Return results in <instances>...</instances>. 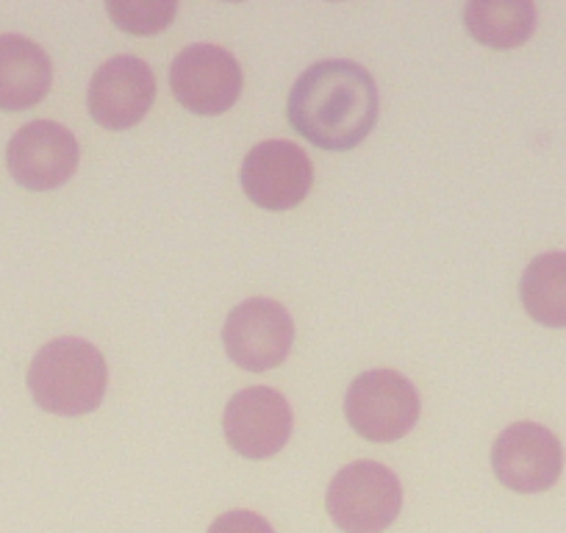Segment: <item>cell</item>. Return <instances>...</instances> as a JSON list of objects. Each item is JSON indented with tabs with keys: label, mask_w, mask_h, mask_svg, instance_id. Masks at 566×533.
Masks as SVG:
<instances>
[{
	"label": "cell",
	"mask_w": 566,
	"mask_h": 533,
	"mask_svg": "<svg viewBox=\"0 0 566 533\" xmlns=\"http://www.w3.org/2000/svg\"><path fill=\"white\" fill-rule=\"evenodd\" d=\"M295 415L290 400L270 386H250L233 395L222 415L228 445L244 459H270L290 442Z\"/></svg>",
	"instance_id": "8"
},
{
	"label": "cell",
	"mask_w": 566,
	"mask_h": 533,
	"mask_svg": "<svg viewBox=\"0 0 566 533\" xmlns=\"http://www.w3.org/2000/svg\"><path fill=\"white\" fill-rule=\"evenodd\" d=\"M53 64L36 42L20 34L0 36V108L23 112L51 92Z\"/></svg>",
	"instance_id": "12"
},
{
	"label": "cell",
	"mask_w": 566,
	"mask_h": 533,
	"mask_svg": "<svg viewBox=\"0 0 566 533\" xmlns=\"http://www.w3.org/2000/svg\"><path fill=\"white\" fill-rule=\"evenodd\" d=\"M244 195L266 211H290L306 200L314 184V165L306 150L286 139L255 145L239 170Z\"/></svg>",
	"instance_id": "7"
},
{
	"label": "cell",
	"mask_w": 566,
	"mask_h": 533,
	"mask_svg": "<svg viewBox=\"0 0 566 533\" xmlns=\"http://www.w3.org/2000/svg\"><path fill=\"white\" fill-rule=\"evenodd\" d=\"M345 415L353 431L369 442H395L419 420L417 386L395 369H369L350 384Z\"/></svg>",
	"instance_id": "4"
},
{
	"label": "cell",
	"mask_w": 566,
	"mask_h": 533,
	"mask_svg": "<svg viewBox=\"0 0 566 533\" xmlns=\"http://www.w3.org/2000/svg\"><path fill=\"white\" fill-rule=\"evenodd\" d=\"M520 295L538 325L566 328V253L536 255L522 273Z\"/></svg>",
	"instance_id": "14"
},
{
	"label": "cell",
	"mask_w": 566,
	"mask_h": 533,
	"mask_svg": "<svg viewBox=\"0 0 566 533\" xmlns=\"http://www.w3.org/2000/svg\"><path fill=\"white\" fill-rule=\"evenodd\" d=\"M108 386L106 358L95 345L62 336L42 347L29 367V389L51 415L81 417L101 406Z\"/></svg>",
	"instance_id": "2"
},
{
	"label": "cell",
	"mask_w": 566,
	"mask_h": 533,
	"mask_svg": "<svg viewBox=\"0 0 566 533\" xmlns=\"http://www.w3.org/2000/svg\"><path fill=\"white\" fill-rule=\"evenodd\" d=\"M286 117L314 148H358L378 123V86L356 62H317L292 86Z\"/></svg>",
	"instance_id": "1"
},
{
	"label": "cell",
	"mask_w": 566,
	"mask_h": 533,
	"mask_svg": "<svg viewBox=\"0 0 566 533\" xmlns=\"http://www.w3.org/2000/svg\"><path fill=\"white\" fill-rule=\"evenodd\" d=\"M464 23L481 45L514 51L536 31V7L531 0H472L464 7Z\"/></svg>",
	"instance_id": "13"
},
{
	"label": "cell",
	"mask_w": 566,
	"mask_h": 533,
	"mask_svg": "<svg viewBox=\"0 0 566 533\" xmlns=\"http://www.w3.org/2000/svg\"><path fill=\"white\" fill-rule=\"evenodd\" d=\"M81 150L75 137L53 119L23 125L7 148V165L14 181L31 192L64 187L78 170Z\"/></svg>",
	"instance_id": "10"
},
{
	"label": "cell",
	"mask_w": 566,
	"mask_h": 533,
	"mask_svg": "<svg viewBox=\"0 0 566 533\" xmlns=\"http://www.w3.org/2000/svg\"><path fill=\"white\" fill-rule=\"evenodd\" d=\"M170 90L176 101L200 117L226 114L242 95V67L220 45H189L172 59Z\"/></svg>",
	"instance_id": "6"
},
{
	"label": "cell",
	"mask_w": 566,
	"mask_h": 533,
	"mask_svg": "<svg viewBox=\"0 0 566 533\" xmlns=\"http://www.w3.org/2000/svg\"><path fill=\"white\" fill-rule=\"evenodd\" d=\"M325 505L345 533H384L402 509L400 478L378 461H353L328 483Z\"/></svg>",
	"instance_id": "3"
},
{
	"label": "cell",
	"mask_w": 566,
	"mask_h": 533,
	"mask_svg": "<svg viewBox=\"0 0 566 533\" xmlns=\"http://www.w3.org/2000/svg\"><path fill=\"white\" fill-rule=\"evenodd\" d=\"M295 342L290 312L270 297H250L228 314L222 345L228 358L248 373H264L286 362Z\"/></svg>",
	"instance_id": "5"
},
{
	"label": "cell",
	"mask_w": 566,
	"mask_h": 533,
	"mask_svg": "<svg viewBox=\"0 0 566 533\" xmlns=\"http://www.w3.org/2000/svg\"><path fill=\"white\" fill-rule=\"evenodd\" d=\"M492 470L505 489L520 494L547 492L564 470V448L549 428L514 422L494 442Z\"/></svg>",
	"instance_id": "9"
},
{
	"label": "cell",
	"mask_w": 566,
	"mask_h": 533,
	"mask_svg": "<svg viewBox=\"0 0 566 533\" xmlns=\"http://www.w3.org/2000/svg\"><path fill=\"white\" fill-rule=\"evenodd\" d=\"M156 101L154 70L136 56L108 59L92 75L86 106L92 119L108 130H125L148 117Z\"/></svg>",
	"instance_id": "11"
},
{
	"label": "cell",
	"mask_w": 566,
	"mask_h": 533,
	"mask_svg": "<svg viewBox=\"0 0 566 533\" xmlns=\"http://www.w3.org/2000/svg\"><path fill=\"white\" fill-rule=\"evenodd\" d=\"M106 12L119 31L134 36H154L176 20V0H108Z\"/></svg>",
	"instance_id": "15"
},
{
	"label": "cell",
	"mask_w": 566,
	"mask_h": 533,
	"mask_svg": "<svg viewBox=\"0 0 566 533\" xmlns=\"http://www.w3.org/2000/svg\"><path fill=\"white\" fill-rule=\"evenodd\" d=\"M209 533H275L270 522L255 511H226L211 522Z\"/></svg>",
	"instance_id": "16"
}]
</instances>
